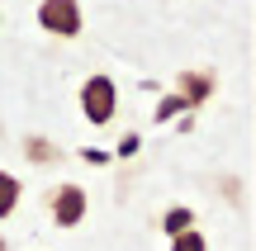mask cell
Listing matches in <instances>:
<instances>
[{"mask_svg":"<svg viewBox=\"0 0 256 251\" xmlns=\"http://www.w3.org/2000/svg\"><path fill=\"white\" fill-rule=\"evenodd\" d=\"M81 114H86V123H110L119 114V90H114L110 76H90L81 85Z\"/></svg>","mask_w":256,"mask_h":251,"instance_id":"obj_1","label":"cell"},{"mask_svg":"<svg viewBox=\"0 0 256 251\" xmlns=\"http://www.w3.org/2000/svg\"><path fill=\"white\" fill-rule=\"evenodd\" d=\"M48 214H52L57 228H81V218H86V185H76V180L57 185L52 195H48Z\"/></svg>","mask_w":256,"mask_h":251,"instance_id":"obj_2","label":"cell"},{"mask_svg":"<svg viewBox=\"0 0 256 251\" xmlns=\"http://www.w3.org/2000/svg\"><path fill=\"white\" fill-rule=\"evenodd\" d=\"M38 24L52 38H76L86 19H81V5H76V0H43V5H38Z\"/></svg>","mask_w":256,"mask_h":251,"instance_id":"obj_3","label":"cell"},{"mask_svg":"<svg viewBox=\"0 0 256 251\" xmlns=\"http://www.w3.org/2000/svg\"><path fill=\"white\" fill-rule=\"evenodd\" d=\"M214 90H218V76L214 71H180L176 76V95L185 100V109H200Z\"/></svg>","mask_w":256,"mask_h":251,"instance_id":"obj_4","label":"cell"},{"mask_svg":"<svg viewBox=\"0 0 256 251\" xmlns=\"http://www.w3.org/2000/svg\"><path fill=\"white\" fill-rule=\"evenodd\" d=\"M19 195H24V185H19V176H10V171H0V218H10L19 209Z\"/></svg>","mask_w":256,"mask_h":251,"instance_id":"obj_5","label":"cell"},{"mask_svg":"<svg viewBox=\"0 0 256 251\" xmlns=\"http://www.w3.org/2000/svg\"><path fill=\"white\" fill-rule=\"evenodd\" d=\"M24 157L38 161V166H52L62 152H57V142H48V138H24Z\"/></svg>","mask_w":256,"mask_h":251,"instance_id":"obj_6","label":"cell"},{"mask_svg":"<svg viewBox=\"0 0 256 251\" xmlns=\"http://www.w3.org/2000/svg\"><path fill=\"white\" fill-rule=\"evenodd\" d=\"M185 228H194V209H185V204H176V209H166V214H162V233H166V237H176V233H185Z\"/></svg>","mask_w":256,"mask_h":251,"instance_id":"obj_7","label":"cell"},{"mask_svg":"<svg viewBox=\"0 0 256 251\" xmlns=\"http://www.w3.org/2000/svg\"><path fill=\"white\" fill-rule=\"evenodd\" d=\"M171 251H209V242H204V233L185 228V233H176V237H171Z\"/></svg>","mask_w":256,"mask_h":251,"instance_id":"obj_8","label":"cell"},{"mask_svg":"<svg viewBox=\"0 0 256 251\" xmlns=\"http://www.w3.org/2000/svg\"><path fill=\"white\" fill-rule=\"evenodd\" d=\"M176 114H185V100L171 90V95H162V104H156V114H152V119H156V123H171Z\"/></svg>","mask_w":256,"mask_h":251,"instance_id":"obj_9","label":"cell"},{"mask_svg":"<svg viewBox=\"0 0 256 251\" xmlns=\"http://www.w3.org/2000/svg\"><path fill=\"white\" fill-rule=\"evenodd\" d=\"M81 157L90 161V166H104V161H110V152H100V147H81Z\"/></svg>","mask_w":256,"mask_h":251,"instance_id":"obj_10","label":"cell"},{"mask_svg":"<svg viewBox=\"0 0 256 251\" xmlns=\"http://www.w3.org/2000/svg\"><path fill=\"white\" fill-rule=\"evenodd\" d=\"M133 152H138V133H128V138L119 142V157H133Z\"/></svg>","mask_w":256,"mask_h":251,"instance_id":"obj_11","label":"cell"},{"mask_svg":"<svg viewBox=\"0 0 256 251\" xmlns=\"http://www.w3.org/2000/svg\"><path fill=\"white\" fill-rule=\"evenodd\" d=\"M0 251H5V242H0Z\"/></svg>","mask_w":256,"mask_h":251,"instance_id":"obj_12","label":"cell"}]
</instances>
